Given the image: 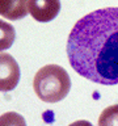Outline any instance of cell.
I'll list each match as a JSON object with an SVG mask.
<instances>
[{"mask_svg": "<svg viewBox=\"0 0 118 126\" xmlns=\"http://www.w3.org/2000/svg\"><path fill=\"white\" fill-rule=\"evenodd\" d=\"M28 11L35 21L49 22L58 16L60 0H28Z\"/></svg>", "mask_w": 118, "mask_h": 126, "instance_id": "cell-4", "label": "cell"}, {"mask_svg": "<svg viewBox=\"0 0 118 126\" xmlns=\"http://www.w3.org/2000/svg\"><path fill=\"white\" fill-rule=\"evenodd\" d=\"M67 57L80 76L97 84H118V8L93 11L76 21Z\"/></svg>", "mask_w": 118, "mask_h": 126, "instance_id": "cell-1", "label": "cell"}, {"mask_svg": "<svg viewBox=\"0 0 118 126\" xmlns=\"http://www.w3.org/2000/svg\"><path fill=\"white\" fill-rule=\"evenodd\" d=\"M16 38L15 28L3 20H0V51L7 50L13 45Z\"/></svg>", "mask_w": 118, "mask_h": 126, "instance_id": "cell-6", "label": "cell"}, {"mask_svg": "<svg viewBox=\"0 0 118 126\" xmlns=\"http://www.w3.org/2000/svg\"><path fill=\"white\" fill-rule=\"evenodd\" d=\"M29 13L28 0H0V15L8 20H20Z\"/></svg>", "mask_w": 118, "mask_h": 126, "instance_id": "cell-5", "label": "cell"}, {"mask_svg": "<svg viewBox=\"0 0 118 126\" xmlns=\"http://www.w3.org/2000/svg\"><path fill=\"white\" fill-rule=\"evenodd\" d=\"M35 94L45 102L62 101L71 89L68 72L58 64H47L37 71L33 80Z\"/></svg>", "mask_w": 118, "mask_h": 126, "instance_id": "cell-2", "label": "cell"}, {"mask_svg": "<svg viewBox=\"0 0 118 126\" xmlns=\"http://www.w3.org/2000/svg\"><path fill=\"white\" fill-rule=\"evenodd\" d=\"M68 126H92V124H90L89 121H85V120H79V121L72 122V124L68 125Z\"/></svg>", "mask_w": 118, "mask_h": 126, "instance_id": "cell-9", "label": "cell"}, {"mask_svg": "<svg viewBox=\"0 0 118 126\" xmlns=\"http://www.w3.org/2000/svg\"><path fill=\"white\" fill-rule=\"evenodd\" d=\"M20 75L16 59L7 53H0V92L15 89L20 81Z\"/></svg>", "mask_w": 118, "mask_h": 126, "instance_id": "cell-3", "label": "cell"}, {"mask_svg": "<svg viewBox=\"0 0 118 126\" xmlns=\"http://www.w3.org/2000/svg\"><path fill=\"white\" fill-rule=\"evenodd\" d=\"M0 126H26V122L21 114L16 112H7L0 116Z\"/></svg>", "mask_w": 118, "mask_h": 126, "instance_id": "cell-8", "label": "cell"}, {"mask_svg": "<svg viewBox=\"0 0 118 126\" xmlns=\"http://www.w3.org/2000/svg\"><path fill=\"white\" fill-rule=\"evenodd\" d=\"M98 126H118V104L102 110L98 117Z\"/></svg>", "mask_w": 118, "mask_h": 126, "instance_id": "cell-7", "label": "cell"}]
</instances>
